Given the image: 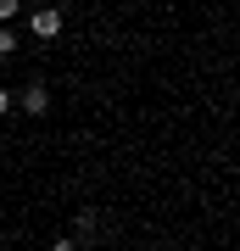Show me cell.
<instances>
[{"label": "cell", "instance_id": "6da1fadb", "mask_svg": "<svg viewBox=\"0 0 240 251\" xmlns=\"http://www.w3.org/2000/svg\"><path fill=\"white\" fill-rule=\"evenodd\" d=\"M28 34H34V39H56V34H62V11H56V6H39L34 17H28Z\"/></svg>", "mask_w": 240, "mask_h": 251}, {"label": "cell", "instance_id": "7a4b0ae2", "mask_svg": "<svg viewBox=\"0 0 240 251\" xmlns=\"http://www.w3.org/2000/svg\"><path fill=\"white\" fill-rule=\"evenodd\" d=\"M23 112L45 117V112H51V90H45V84H28V90H23Z\"/></svg>", "mask_w": 240, "mask_h": 251}, {"label": "cell", "instance_id": "3957f363", "mask_svg": "<svg viewBox=\"0 0 240 251\" xmlns=\"http://www.w3.org/2000/svg\"><path fill=\"white\" fill-rule=\"evenodd\" d=\"M11 50H17V34H11V28H6V23H0V62H6V56H11Z\"/></svg>", "mask_w": 240, "mask_h": 251}, {"label": "cell", "instance_id": "277c9868", "mask_svg": "<svg viewBox=\"0 0 240 251\" xmlns=\"http://www.w3.org/2000/svg\"><path fill=\"white\" fill-rule=\"evenodd\" d=\"M17 11H23V0H0V23H11Z\"/></svg>", "mask_w": 240, "mask_h": 251}, {"label": "cell", "instance_id": "5b68a950", "mask_svg": "<svg viewBox=\"0 0 240 251\" xmlns=\"http://www.w3.org/2000/svg\"><path fill=\"white\" fill-rule=\"evenodd\" d=\"M6 112H11V90L0 84V117H6Z\"/></svg>", "mask_w": 240, "mask_h": 251}, {"label": "cell", "instance_id": "8992f818", "mask_svg": "<svg viewBox=\"0 0 240 251\" xmlns=\"http://www.w3.org/2000/svg\"><path fill=\"white\" fill-rule=\"evenodd\" d=\"M51 251H79V240H56V246H51Z\"/></svg>", "mask_w": 240, "mask_h": 251}]
</instances>
